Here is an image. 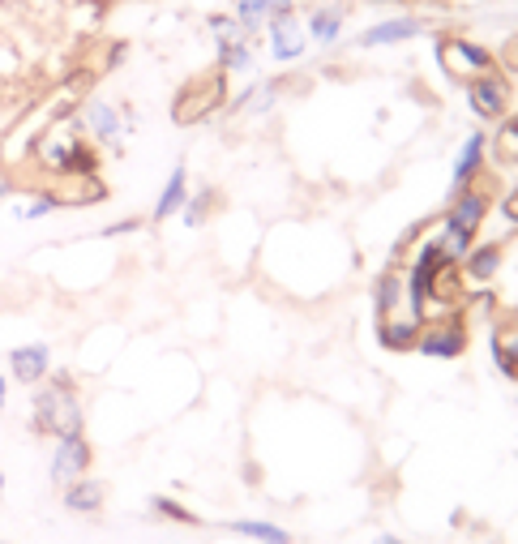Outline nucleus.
<instances>
[{
	"instance_id": "1",
	"label": "nucleus",
	"mask_w": 518,
	"mask_h": 544,
	"mask_svg": "<svg viewBox=\"0 0 518 544\" xmlns=\"http://www.w3.org/2000/svg\"><path fill=\"white\" fill-rule=\"evenodd\" d=\"M31 424H34V433H44V438L82 433V403H77L73 378H69V373H47V386L39 381Z\"/></svg>"
},
{
	"instance_id": "2",
	"label": "nucleus",
	"mask_w": 518,
	"mask_h": 544,
	"mask_svg": "<svg viewBox=\"0 0 518 544\" xmlns=\"http://www.w3.org/2000/svg\"><path fill=\"white\" fill-rule=\"evenodd\" d=\"M228 99V74H206V77H193L181 94H176V104H171V121L176 124H198L206 121L210 112H219Z\"/></svg>"
},
{
	"instance_id": "3",
	"label": "nucleus",
	"mask_w": 518,
	"mask_h": 544,
	"mask_svg": "<svg viewBox=\"0 0 518 544\" xmlns=\"http://www.w3.org/2000/svg\"><path fill=\"white\" fill-rule=\"evenodd\" d=\"M437 64H442L445 77H454V82H472L480 74H493L497 69V56L488 52L484 44H472V39H463V35H445L442 44H437Z\"/></svg>"
},
{
	"instance_id": "4",
	"label": "nucleus",
	"mask_w": 518,
	"mask_h": 544,
	"mask_svg": "<svg viewBox=\"0 0 518 544\" xmlns=\"http://www.w3.org/2000/svg\"><path fill=\"white\" fill-rule=\"evenodd\" d=\"M510 99H514V86H510V77L502 69L467 82V104H472V112L480 121H502L505 112H510Z\"/></svg>"
},
{
	"instance_id": "5",
	"label": "nucleus",
	"mask_w": 518,
	"mask_h": 544,
	"mask_svg": "<svg viewBox=\"0 0 518 544\" xmlns=\"http://www.w3.org/2000/svg\"><path fill=\"white\" fill-rule=\"evenodd\" d=\"M415 351H425L433 361H454L467 351V326L463 318H442V321H425L420 326V339H415Z\"/></svg>"
},
{
	"instance_id": "6",
	"label": "nucleus",
	"mask_w": 518,
	"mask_h": 544,
	"mask_svg": "<svg viewBox=\"0 0 518 544\" xmlns=\"http://www.w3.org/2000/svg\"><path fill=\"white\" fill-rule=\"evenodd\" d=\"M77 121H82V129H86V137H94L99 146H121L124 137V116L116 104H107V99H86V104L77 107Z\"/></svg>"
},
{
	"instance_id": "7",
	"label": "nucleus",
	"mask_w": 518,
	"mask_h": 544,
	"mask_svg": "<svg viewBox=\"0 0 518 544\" xmlns=\"http://www.w3.org/2000/svg\"><path fill=\"white\" fill-rule=\"evenodd\" d=\"M91 468V441L82 433H69V438H56V454H52V484H73L86 476Z\"/></svg>"
},
{
	"instance_id": "8",
	"label": "nucleus",
	"mask_w": 518,
	"mask_h": 544,
	"mask_svg": "<svg viewBox=\"0 0 518 544\" xmlns=\"http://www.w3.org/2000/svg\"><path fill=\"white\" fill-rule=\"evenodd\" d=\"M484 214H488V193L475 189V184H467V189H454V202H450V211H445L442 223L463 232V236H475V232L484 227Z\"/></svg>"
},
{
	"instance_id": "9",
	"label": "nucleus",
	"mask_w": 518,
	"mask_h": 544,
	"mask_svg": "<svg viewBox=\"0 0 518 544\" xmlns=\"http://www.w3.org/2000/svg\"><path fill=\"white\" fill-rule=\"evenodd\" d=\"M266 35H270V56L275 61H300L305 56V47H308V31H305V22L296 14L288 17H275L270 26H266Z\"/></svg>"
},
{
	"instance_id": "10",
	"label": "nucleus",
	"mask_w": 518,
	"mask_h": 544,
	"mask_svg": "<svg viewBox=\"0 0 518 544\" xmlns=\"http://www.w3.org/2000/svg\"><path fill=\"white\" fill-rule=\"evenodd\" d=\"M296 14V0H236V9H231V17L240 22V31L253 39L258 31H266L275 17H288Z\"/></svg>"
},
{
	"instance_id": "11",
	"label": "nucleus",
	"mask_w": 518,
	"mask_h": 544,
	"mask_svg": "<svg viewBox=\"0 0 518 544\" xmlns=\"http://www.w3.org/2000/svg\"><path fill=\"white\" fill-rule=\"evenodd\" d=\"M9 373H14V381H22V386H39V381H47V373H52V351H47V343L14 348L9 351Z\"/></svg>"
},
{
	"instance_id": "12",
	"label": "nucleus",
	"mask_w": 518,
	"mask_h": 544,
	"mask_svg": "<svg viewBox=\"0 0 518 544\" xmlns=\"http://www.w3.org/2000/svg\"><path fill=\"white\" fill-rule=\"evenodd\" d=\"M425 35V17H386L377 26H368L356 44L360 47H390V44H407V39H420Z\"/></svg>"
},
{
	"instance_id": "13",
	"label": "nucleus",
	"mask_w": 518,
	"mask_h": 544,
	"mask_svg": "<svg viewBox=\"0 0 518 544\" xmlns=\"http://www.w3.org/2000/svg\"><path fill=\"white\" fill-rule=\"evenodd\" d=\"M373 309H377V321L381 318H398V313H412V301H407V274L398 271H386L373 288Z\"/></svg>"
},
{
	"instance_id": "14",
	"label": "nucleus",
	"mask_w": 518,
	"mask_h": 544,
	"mask_svg": "<svg viewBox=\"0 0 518 544\" xmlns=\"http://www.w3.org/2000/svg\"><path fill=\"white\" fill-rule=\"evenodd\" d=\"M502 266H505L502 244H472V253L458 262V274H463L467 283H488V279H497Z\"/></svg>"
},
{
	"instance_id": "15",
	"label": "nucleus",
	"mask_w": 518,
	"mask_h": 544,
	"mask_svg": "<svg viewBox=\"0 0 518 544\" xmlns=\"http://www.w3.org/2000/svg\"><path fill=\"white\" fill-rule=\"evenodd\" d=\"M420 326H425V321L415 318V313L381 318V321H377V339H381V348H390V351H412V348H415V339H420Z\"/></svg>"
},
{
	"instance_id": "16",
	"label": "nucleus",
	"mask_w": 518,
	"mask_h": 544,
	"mask_svg": "<svg viewBox=\"0 0 518 544\" xmlns=\"http://www.w3.org/2000/svg\"><path fill=\"white\" fill-rule=\"evenodd\" d=\"M484 154H488L484 134H472L467 142H463V151H458V159H454L450 184H454V189H467V184H475V176L484 172Z\"/></svg>"
},
{
	"instance_id": "17",
	"label": "nucleus",
	"mask_w": 518,
	"mask_h": 544,
	"mask_svg": "<svg viewBox=\"0 0 518 544\" xmlns=\"http://www.w3.org/2000/svg\"><path fill=\"white\" fill-rule=\"evenodd\" d=\"M189 202V172H184V163L171 167L168 184H163V193H159V202H154L151 219L154 223H163V219H171V214H181V206Z\"/></svg>"
},
{
	"instance_id": "18",
	"label": "nucleus",
	"mask_w": 518,
	"mask_h": 544,
	"mask_svg": "<svg viewBox=\"0 0 518 544\" xmlns=\"http://www.w3.org/2000/svg\"><path fill=\"white\" fill-rule=\"evenodd\" d=\"M305 31H308V44H321V47L338 44V35H343V9H338V5L313 9V14L305 17Z\"/></svg>"
},
{
	"instance_id": "19",
	"label": "nucleus",
	"mask_w": 518,
	"mask_h": 544,
	"mask_svg": "<svg viewBox=\"0 0 518 544\" xmlns=\"http://www.w3.org/2000/svg\"><path fill=\"white\" fill-rule=\"evenodd\" d=\"M493 361L505 378H518V326H497L493 331Z\"/></svg>"
},
{
	"instance_id": "20",
	"label": "nucleus",
	"mask_w": 518,
	"mask_h": 544,
	"mask_svg": "<svg viewBox=\"0 0 518 544\" xmlns=\"http://www.w3.org/2000/svg\"><path fill=\"white\" fill-rule=\"evenodd\" d=\"M64 506H69L73 514H94L99 506H103V489H99L94 480H86V476H82V480L64 484Z\"/></svg>"
},
{
	"instance_id": "21",
	"label": "nucleus",
	"mask_w": 518,
	"mask_h": 544,
	"mask_svg": "<svg viewBox=\"0 0 518 544\" xmlns=\"http://www.w3.org/2000/svg\"><path fill=\"white\" fill-rule=\"evenodd\" d=\"M249 69H253V44L249 39L219 44V74H249Z\"/></svg>"
},
{
	"instance_id": "22",
	"label": "nucleus",
	"mask_w": 518,
	"mask_h": 544,
	"mask_svg": "<svg viewBox=\"0 0 518 544\" xmlns=\"http://www.w3.org/2000/svg\"><path fill=\"white\" fill-rule=\"evenodd\" d=\"M493 159L505 167H518V116L505 121L497 134H493Z\"/></svg>"
},
{
	"instance_id": "23",
	"label": "nucleus",
	"mask_w": 518,
	"mask_h": 544,
	"mask_svg": "<svg viewBox=\"0 0 518 544\" xmlns=\"http://www.w3.org/2000/svg\"><path fill=\"white\" fill-rule=\"evenodd\" d=\"M231 528L240 531V536H249V540H261V544H291V536L283 528H275V523H253V519H244V523H231Z\"/></svg>"
},
{
	"instance_id": "24",
	"label": "nucleus",
	"mask_w": 518,
	"mask_h": 544,
	"mask_svg": "<svg viewBox=\"0 0 518 544\" xmlns=\"http://www.w3.org/2000/svg\"><path fill=\"white\" fill-rule=\"evenodd\" d=\"M52 211H61V202H56L52 189H44V193H34V197H26V202L14 206L17 219H44V214H52Z\"/></svg>"
},
{
	"instance_id": "25",
	"label": "nucleus",
	"mask_w": 518,
	"mask_h": 544,
	"mask_svg": "<svg viewBox=\"0 0 518 544\" xmlns=\"http://www.w3.org/2000/svg\"><path fill=\"white\" fill-rule=\"evenodd\" d=\"M206 26H210L214 44H228V39H249V35L240 31V22H236V17H231V14H214L210 22H206Z\"/></svg>"
},
{
	"instance_id": "26",
	"label": "nucleus",
	"mask_w": 518,
	"mask_h": 544,
	"mask_svg": "<svg viewBox=\"0 0 518 544\" xmlns=\"http://www.w3.org/2000/svg\"><path fill=\"white\" fill-rule=\"evenodd\" d=\"M206 211H210V193H198V197H189L181 206V214H184V223L189 227H198L201 219H206Z\"/></svg>"
},
{
	"instance_id": "27",
	"label": "nucleus",
	"mask_w": 518,
	"mask_h": 544,
	"mask_svg": "<svg viewBox=\"0 0 518 544\" xmlns=\"http://www.w3.org/2000/svg\"><path fill=\"white\" fill-rule=\"evenodd\" d=\"M154 510L168 514V519H176V523H193V514L184 510V506H176L171 498H154Z\"/></svg>"
},
{
	"instance_id": "28",
	"label": "nucleus",
	"mask_w": 518,
	"mask_h": 544,
	"mask_svg": "<svg viewBox=\"0 0 518 544\" xmlns=\"http://www.w3.org/2000/svg\"><path fill=\"white\" fill-rule=\"evenodd\" d=\"M510 69V74H518V35L514 39H510V44H505V52H502V61H497V69Z\"/></svg>"
},
{
	"instance_id": "29",
	"label": "nucleus",
	"mask_w": 518,
	"mask_h": 544,
	"mask_svg": "<svg viewBox=\"0 0 518 544\" xmlns=\"http://www.w3.org/2000/svg\"><path fill=\"white\" fill-rule=\"evenodd\" d=\"M502 214H505V223L518 227V189H510V197L502 202Z\"/></svg>"
},
{
	"instance_id": "30",
	"label": "nucleus",
	"mask_w": 518,
	"mask_h": 544,
	"mask_svg": "<svg viewBox=\"0 0 518 544\" xmlns=\"http://www.w3.org/2000/svg\"><path fill=\"white\" fill-rule=\"evenodd\" d=\"M17 69V52L9 44H0V74H14Z\"/></svg>"
},
{
	"instance_id": "31",
	"label": "nucleus",
	"mask_w": 518,
	"mask_h": 544,
	"mask_svg": "<svg viewBox=\"0 0 518 544\" xmlns=\"http://www.w3.org/2000/svg\"><path fill=\"white\" fill-rule=\"evenodd\" d=\"M133 227H138V219H124V223H112L103 232V236H124V232H133Z\"/></svg>"
},
{
	"instance_id": "32",
	"label": "nucleus",
	"mask_w": 518,
	"mask_h": 544,
	"mask_svg": "<svg viewBox=\"0 0 518 544\" xmlns=\"http://www.w3.org/2000/svg\"><path fill=\"white\" fill-rule=\"evenodd\" d=\"M9 193H14V184H9V181H0V197H9Z\"/></svg>"
},
{
	"instance_id": "33",
	"label": "nucleus",
	"mask_w": 518,
	"mask_h": 544,
	"mask_svg": "<svg viewBox=\"0 0 518 544\" xmlns=\"http://www.w3.org/2000/svg\"><path fill=\"white\" fill-rule=\"evenodd\" d=\"M5 391H9V381H5V373H0V403H5Z\"/></svg>"
},
{
	"instance_id": "34",
	"label": "nucleus",
	"mask_w": 518,
	"mask_h": 544,
	"mask_svg": "<svg viewBox=\"0 0 518 544\" xmlns=\"http://www.w3.org/2000/svg\"><path fill=\"white\" fill-rule=\"evenodd\" d=\"M377 544H398V540H395V536H381V540H377Z\"/></svg>"
},
{
	"instance_id": "35",
	"label": "nucleus",
	"mask_w": 518,
	"mask_h": 544,
	"mask_svg": "<svg viewBox=\"0 0 518 544\" xmlns=\"http://www.w3.org/2000/svg\"><path fill=\"white\" fill-rule=\"evenodd\" d=\"M373 5H398V0H373Z\"/></svg>"
},
{
	"instance_id": "36",
	"label": "nucleus",
	"mask_w": 518,
	"mask_h": 544,
	"mask_svg": "<svg viewBox=\"0 0 518 544\" xmlns=\"http://www.w3.org/2000/svg\"><path fill=\"white\" fill-rule=\"evenodd\" d=\"M0 489H5V471H0Z\"/></svg>"
},
{
	"instance_id": "37",
	"label": "nucleus",
	"mask_w": 518,
	"mask_h": 544,
	"mask_svg": "<svg viewBox=\"0 0 518 544\" xmlns=\"http://www.w3.org/2000/svg\"><path fill=\"white\" fill-rule=\"evenodd\" d=\"M0 408H5V403H0Z\"/></svg>"
}]
</instances>
